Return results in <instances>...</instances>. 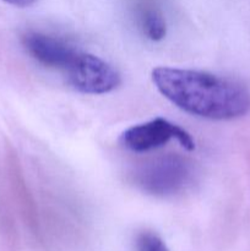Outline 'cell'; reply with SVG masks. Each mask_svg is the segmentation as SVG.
<instances>
[{"mask_svg": "<svg viewBox=\"0 0 250 251\" xmlns=\"http://www.w3.org/2000/svg\"><path fill=\"white\" fill-rule=\"evenodd\" d=\"M152 82L179 109L210 120H232L250 110V91L243 83L211 73L159 66Z\"/></svg>", "mask_w": 250, "mask_h": 251, "instance_id": "obj_1", "label": "cell"}, {"mask_svg": "<svg viewBox=\"0 0 250 251\" xmlns=\"http://www.w3.org/2000/svg\"><path fill=\"white\" fill-rule=\"evenodd\" d=\"M194 179V166L179 154H163L142 163L132 173L135 185L149 195L169 198L185 190Z\"/></svg>", "mask_w": 250, "mask_h": 251, "instance_id": "obj_2", "label": "cell"}, {"mask_svg": "<svg viewBox=\"0 0 250 251\" xmlns=\"http://www.w3.org/2000/svg\"><path fill=\"white\" fill-rule=\"evenodd\" d=\"M64 74L74 90L85 95H105L119 87V73L103 59L78 50Z\"/></svg>", "mask_w": 250, "mask_h": 251, "instance_id": "obj_3", "label": "cell"}, {"mask_svg": "<svg viewBox=\"0 0 250 251\" xmlns=\"http://www.w3.org/2000/svg\"><path fill=\"white\" fill-rule=\"evenodd\" d=\"M172 140H176L186 151L195 150V141L191 135L164 118H156L129 127L120 135L119 141L124 149L142 153L159 149Z\"/></svg>", "mask_w": 250, "mask_h": 251, "instance_id": "obj_4", "label": "cell"}, {"mask_svg": "<svg viewBox=\"0 0 250 251\" xmlns=\"http://www.w3.org/2000/svg\"><path fill=\"white\" fill-rule=\"evenodd\" d=\"M22 46L37 63L49 69L65 71L78 53V49L65 39L38 31H28L22 36Z\"/></svg>", "mask_w": 250, "mask_h": 251, "instance_id": "obj_5", "label": "cell"}, {"mask_svg": "<svg viewBox=\"0 0 250 251\" xmlns=\"http://www.w3.org/2000/svg\"><path fill=\"white\" fill-rule=\"evenodd\" d=\"M139 28L150 41L159 42L167 34V22L162 10L153 2H142L137 7Z\"/></svg>", "mask_w": 250, "mask_h": 251, "instance_id": "obj_6", "label": "cell"}, {"mask_svg": "<svg viewBox=\"0 0 250 251\" xmlns=\"http://www.w3.org/2000/svg\"><path fill=\"white\" fill-rule=\"evenodd\" d=\"M139 251H169L163 240L153 232H142L137 235Z\"/></svg>", "mask_w": 250, "mask_h": 251, "instance_id": "obj_7", "label": "cell"}, {"mask_svg": "<svg viewBox=\"0 0 250 251\" xmlns=\"http://www.w3.org/2000/svg\"><path fill=\"white\" fill-rule=\"evenodd\" d=\"M2 1L16 7H28L32 6L37 0H2Z\"/></svg>", "mask_w": 250, "mask_h": 251, "instance_id": "obj_8", "label": "cell"}]
</instances>
